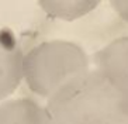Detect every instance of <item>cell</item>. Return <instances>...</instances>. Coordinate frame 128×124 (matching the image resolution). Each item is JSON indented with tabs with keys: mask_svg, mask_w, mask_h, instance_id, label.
<instances>
[{
	"mask_svg": "<svg viewBox=\"0 0 128 124\" xmlns=\"http://www.w3.org/2000/svg\"><path fill=\"white\" fill-rule=\"evenodd\" d=\"M111 6L121 19L128 23V2H111Z\"/></svg>",
	"mask_w": 128,
	"mask_h": 124,
	"instance_id": "obj_7",
	"label": "cell"
},
{
	"mask_svg": "<svg viewBox=\"0 0 128 124\" xmlns=\"http://www.w3.org/2000/svg\"><path fill=\"white\" fill-rule=\"evenodd\" d=\"M23 61V49L14 33L0 28V100L10 96L21 83Z\"/></svg>",
	"mask_w": 128,
	"mask_h": 124,
	"instance_id": "obj_3",
	"label": "cell"
},
{
	"mask_svg": "<svg viewBox=\"0 0 128 124\" xmlns=\"http://www.w3.org/2000/svg\"><path fill=\"white\" fill-rule=\"evenodd\" d=\"M89 72V58L75 42L54 40L24 55L23 75L32 93L49 99L75 78Z\"/></svg>",
	"mask_w": 128,
	"mask_h": 124,
	"instance_id": "obj_2",
	"label": "cell"
},
{
	"mask_svg": "<svg viewBox=\"0 0 128 124\" xmlns=\"http://www.w3.org/2000/svg\"><path fill=\"white\" fill-rule=\"evenodd\" d=\"M0 124H54L46 107L23 97L0 104Z\"/></svg>",
	"mask_w": 128,
	"mask_h": 124,
	"instance_id": "obj_5",
	"label": "cell"
},
{
	"mask_svg": "<svg viewBox=\"0 0 128 124\" xmlns=\"http://www.w3.org/2000/svg\"><path fill=\"white\" fill-rule=\"evenodd\" d=\"M46 110L54 124H128V92L89 71L51 96Z\"/></svg>",
	"mask_w": 128,
	"mask_h": 124,
	"instance_id": "obj_1",
	"label": "cell"
},
{
	"mask_svg": "<svg viewBox=\"0 0 128 124\" xmlns=\"http://www.w3.org/2000/svg\"><path fill=\"white\" fill-rule=\"evenodd\" d=\"M48 16L62 20H75L86 16L98 6V2H38Z\"/></svg>",
	"mask_w": 128,
	"mask_h": 124,
	"instance_id": "obj_6",
	"label": "cell"
},
{
	"mask_svg": "<svg viewBox=\"0 0 128 124\" xmlns=\"http://www.w3.org/2000/svg\"><path fill=\"white\" fill-rule=\"evenodd\" d=\"M93 61L96 71L128 92V37H120L107 44L94 54Z\"/></svg>",
	"mask_w": 128,
	"mask_h": 124,
	"instance_id": "obj_4",
	"label": "cell"
}]
</instances>
